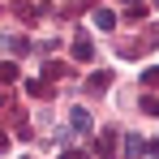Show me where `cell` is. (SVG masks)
I'll return each instance as SVG.
<instances>
[{
	"instance_id": "7c38bea8",
	"label": "cell",
	"mask_w": 159,
	"mask_h": 159,
	"mask_svg": "<svg viewBox=\"0 0 159 159\" xmlns=\"http://www.w3.org/2000/svg\"><path fill=\"white\" fill-rule=\"evenodd\" d=\"M125 4H142V0H125Z\"/></svg>"
},
{
	"instance_id": "277c9868",
	"label": "cell",
	"mask_w": 159,
	"mask_h": 159,
	"mask_svg": "<svg viewBox=\"0 0 159 159\" xmlns=\"http://www.w3.org/2000/svg\"><path fill=\"white\" fill-rule=\"evenodd\" d=\"M69 116H73V129H78V133H86V129H90V112H86V107H73Z\"/></svg>"
},
{
	"instance_id": "8fae6325",
	"label": "cell",
	"mask_w": 159,
	"mask_h": 159,
	"mask_svg": "<svg viewBox=\"0 0 159 159\" xmlns=\"http://www.w3.org/2000/svg\"><path fill=\"white\" fill-rule=\"evenodd\" d=\"M4 146H9V133H4V129H0V151H4Z\"/></svg>"
},
{
	"instance_id": "7a4b0ae2",
	"label": "cell",
	"mask_w": 159,
	"mask_h": 159,
	"mask_svg": "<svg viewBox=\"0 0 159 159\" xmlns=\"http://www.w3.org/2000/svg\"><path fill=\"white\" fill-rule=\"evenodd\" d=\"M95 56V48H90V34H78L73 39V60H90Z\"/></svg>"
},
{
	"instance_id": "4fadbf2b",
	"label": "cell",
	"mask_w": 159,
	"mask_h": 159,
	"mask_svg": "<svg viewBox=\"0 0 159 159\" xmlns=\"http://www.w3.org/2000/svg\"><path fill=\"white\" fill-rule=\"evenodd\" d=\"M0 48H4V39H0Z\"/></svg>"
},
{
	"instance_id": "5bb4252c",
	"label": "cell",
	"mask_w": 159,
	"mask_h": 159,
	"mask_svg": "<svg viewBox=\"0 0 159 159\" xmlns=\"http://www.w3.org/2000/svg\"><path fill=\"white\" fill-rule=\"evenodd\" d=\"M155 4H159V0H155Z\"/></svg>"
},
{
	"instance_id": "52a82bcc",
	"label": "cell",
	"mask_w": 159,
	"mask_h": 159,
	"mask_svg": "<svg viewBox=\"0 0 159 159\" xmlns=\"http://www.w3.org/2000/svg\"><path fill=\"white\" fill-rule=\"evenodd\" d=\"M30 95H39V99H48V95H52V86H43V82H30Z\"/></svg>"
},
{
	"instance_id": "5b68a950",
	"label": "cell",
	"mask_w": 159,
	"mask_h": 159,
	"mask_svg": "<svg viewBox=\"0 0 159 159\" xmlns=\"http://www.w3.org/2000/svg\"><path fill=\"white\" fill-rule=\"evenodd\" d=\"M4 48H9L13 56H26V52H30V43H26V39H4Z\"/></svg>"
},
{
	"instance_id": "ba28073f",
	"label": "cell",
	"mask_w": 159,
	"mask_h": 159,
	"mask_svg": "<svg viewBox=\"0 0 159 159\" xmlns=\"http://www.w3.org/2000/svg\"><path fill=\"white\" fill-rule=\"evenodd\" d=\"M17 78V65H0V82H13Z\"/></svg>"
},
{
	"instance_id": "6da1fadb",
	"label": "cell",
	"mask_w": 159,
	"mask_h": 159,
	"mask_svg": "<svg viewBox=\"0 0 159 159\" xmlns=\"http://www.w3.org/2000/svg\"><path fill=\"white\" fill-rule=\"evenodd\" d=\"M120 155H125V159H142V155H151V151H146V142H142L138 133H129V138H125V151H120Z\"/></svg>"
},
{
	"instance_id": "3957f363",
	"label": "cell",
	"mask_w": 159,
	"mask_h": 159,
	"mask_svg": "<svg viewBox=\"0 0 159 159\" xmlns=\"http://www.w3.org/2000/svg\"><path fill=\"white\" fill-rule=\"evenodd\" d=\"M99 30H116V17H112V9H95V17H90Z\"/></svg>"
},
{
	"instance_id": "8992f818",
	"label": "cell",
	"mask_w": 159,
	"mask_h": 159,
	"mask_svg": "<svg viewBox=\"0 0 159 159\" xmlns=\"http://www.w3.org/2000/svg\"><path fill=\"white\" fill-rule=\"evenodd\" d=\"M107 82H112V73L103 69V73H95V78H90V90H107Z\"/></svg>"
},
{
	"instance_id": "9c48e42d",
	"label": "cell",
	"mask_w": 159,
	"mask_h": 159,
	"mask_svg": "<svg viewBox=\"0 0 159 159\" xmlns=\"http://www.w3.org/2000/svg\"><path fill=\"white\" fill-rule=\"evenodd\" d=\"M142 82H146V86H159V69H146V73H142Z\"/></svg>"
},
{
	"instance_id": "30bf717a",
	"label": "cell",
	"mask_w": 159,
	"mask_h": 159,
	"mask_svg": "<svg viewBox=\"0 0 159 159\" xmlns=\"http://www.w3.org/2000/svg\"><path fill=\"white\" fill-rule=\"evenodd\" d=\"M60 159H86V155H82V151H65Z\"/></svg>"
}]
</instances>
